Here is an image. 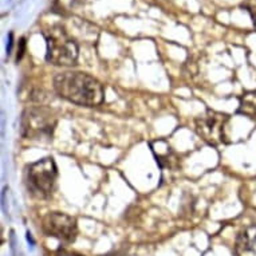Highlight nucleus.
<instances>
[{
  "label": "nucleus",
  "mask_w": 256,
  "mask_h": 256,
  "mask_svg": "<svg viewBox=\"0 0 256 256\" xmlns=\"http://www.w3.org/2000/svg\"><path fill=\"white\" fill-rule=\"evenodd\" d=\"M54 90L66 101L86 108L101 105L105 98L104 86L94 76L80 72H64L54 78Z\"/></svg>",
  "instance_id": "f257e3e1"
},
{
  "label": "nucleus",
  "mask_w": 256,
  "mask_h": 256,
  "mask_svg": "<svg viewBox=\"0 0 256 256\" xmlns=\"http://www.w3.org/2000/svg\"><path fill=\"white\" fill-rule=\"evenodd\" d=\"M58 118L47 106H31L22 113L20 134L32 141H50L54 136Z\"/></svg>",
  "instance_id": "f03ea898"
},
{
  "label": "nucleus",
  "mask_w": 256,
  "mask_h": 256,
  "mask_svg": "<svg viewBox=\"0 0 256 256\" xmlns=\"http://www.w3.org/2000/svg\"><path fill=\"white\" fill-rule=\"evenodd\" d=\"M58 168L52 157H46L26 166L24 184L31 196L47 198L54 190Z\"/></svg>",
  "instance_id": "7ed1b4c3"
},
{
  "label": "nucleus",
  "mask_w": 256,
  "mask_h": 256,
  "mask_svg": "<svg viewBox=\"0 0 256 256\" xmlns=\"http://www.w3.org/2000/svg\"><path fill=\"white\" fill-rule=\"evenodd\" d=\"M46 60L55 66H72L76 64L80 48L64 28L54 26L46 30Z\"/></svg>",
  "instance_id": "20e7f679"
},
{
  "label": "nucleus",
  "mask_w": 256,
  "mask_h": 256,
  "mask_svg": "<svg viewBox=\"0 0 256 256\" xmlns=\"http://www.w3.org/2000/svg\"><path fill=\"white\" fill-rule=\"evenodd\" d=\"M231 117L228 114L206 110L202 116L194 120V129L202 141L212 146L227 144V125Z\"/></svg>",
  "instance_id": "39448f33"
},
{
  "label": "nucleus",
  "mask_w": 256,
  "mask_h": 256,
  "mask_svg": "<svg viewBox=\"0 0 256 256\" xmlns=\"http://www.w3.org/2000/svg\"><path fill=\"white\" fill-rule=\"evenodd\" d=\"M42 231L48 238L63 243H72L78 235V226L72 216L62 212H50L42 218Z\"/></svg>",
  "instance_id": "423d86ee"
},
{
  "label": "nucleus",
  "mask_w": 256,
  "mask_h": 256,
  "mask_svg": "<svg viewBox=\"0 0 256 256\" xmlns=\"http://www.w3.org/2000/svg\"><path fill=\"white\" fill-rule=\"evenodd\" d=\"M238 256H256V224L248 226L239 232L235 242Z\"/></svg>",
  "instance_id": "0eeeda50"
},
{
  "label": "nucleus",
  "mask_w": 256,
  "mask_h": 256,
  "mask_svg": "<svg viewBox=\"0 0 256 256\" xmlns=\"http://www.w3.org/2000/svg\"><path fill=\"white\" fill-rule=\"evenodd\" d=\"M150 148L153 154H154L156 160H157V164L160 165V168H174L178 162L176 153L173 152L165 140H156L152 141Z\"/></svg>",
  "instance_id": "6e6552de"
},
{
  "label": "nucleus",
  "mask_w": 256,
  "mask_h": 256,
  "mask_svg": "<svg viewBox=\"0 0 256 256\" xmlns=\"http://www.w3.org/2000/svg\"><path fill=\"white\" fill-rule=\"evenodd\" d=\"M238 113L248 118H256V90L244 92L239 98Z\"/></svg>",
  "instance_id": "1a4fd4ad"
},
{
  "label": "nucleus",
  "mask_w": 256,
  "mask_h": 256,
  "mask_svg": "<svg viewBox=\"0 0 256 256\" xmlns=\"http://www.w3.org/2000/svg\"><path fill=\"white\" fill-rule=\"evenodd\" d=\"M244 10H247V12L250 14L252 22L256 24V0H243Z\"/></svg>",
  "instance_id": "9d476101"
},
{
  "label": "nucleus",
  "mask_w": 256,
  "mask_h": 256,
  "mask_svg": "<svg viewBox=\"0 0 256 256\" xmlns=\"http://www.w3.org/2000/svg\"><path fill=\"white\" fill-rule=\"evenodd\" d=\"M24 50H26V39L22 38L19 40V46H18V55H16V60H20L23 58V55H24Z\"/></svg>",
  "instance_id": "9b49d317"
},
{
  "label": "nucleus",
  "mask_w": 256,
  "mask_h": 256,
  "mask_svg": "<svg viewBox=\"0 0 256 256\" xmlns=\"http://www.w3.org/2000/svg\"><path fill=\"white\" fill-rule=\"evenodd\" d=\"M56 256H84V255H80V254H78V252L68 251V250H64V248H60V250H58V252H56Z\"/></svg>",
  "instance_id": "f8f14e48"
},
{
  "label": "nucleus",
  "mask_w": 256,
  "mask_h": 256,
  "mask_svg": "<svg viewBox=\"0 0 256 256\" xmlns=\"http://www.w3.org/2000/svg\"><path fill=\"white\" fill-rule=\"evenodd\" d=\"M105 256H128V254H126V251H124V250H120V251H114Z\"/></svg>",
  "instance_id": "ddd939ff"
},
{
  "label": "nucleus",
  "mask_w": 256,
  "mask_h": 256,
  "mask_svg": "<svg viewBox=\"0 0 256 256\" xmlns=\"http://www.w3.org/2000/svg\"><path fill=\"white\" fill-rule=\"evenodd\" d=\"M8 46H7V52H11V47H12V34H10V40H8Z\"/></svg>",
  "instance_id": "4468645a"
}]
</instances>
